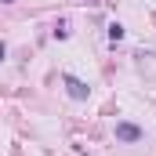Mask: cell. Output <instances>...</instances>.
Wrapping results in <instances>:
<instances>
[{
    "mask_svg": "<svg viewBox=\"0 0 156 156\" xmlns=\"http://www.w3.org/2000/svg\"><path fill=\"white\" fill-rule=\"evenodd\" d=\"M116 138L120 142H142V127H134V123H116Z\"/></svg>",
    "mask_w": 156,
    "mask_h": 156,
    "instance_id": "7a4b0ae2",
    "label": "cell"
},
{
    "mask_svg": "<svg viewBox=\"0 0 156 156\" xmlns=\"http://www.w3.org/2000/svg\"><path fill=\"white\" fill-rule=\"evenodd\" d=\"M120 37H123V26L113 22V26H109V40H120Z\"/></svg>",
    "mask_w": 156,
    "mask_h": 156,
    "instance_id": "3957f363",
    "label": "cell"
},
{
    "mask_svg": "<svg viewBox=\"0 0 156 156\" xmlns=\"http://www.w3.org/2000/svg\"><path fill=\"white\" fill-rule=\"evenodd\" d=\"M66 87H69V98H76V102H83V98L91 94V87H87L83 80H76V76H66Z\"/></svg>",
    "mask_w": 156,
    "mask_h": 156,
    "instance_id": "6da1fadb",
    "label": "cell"
}]
</instances>
